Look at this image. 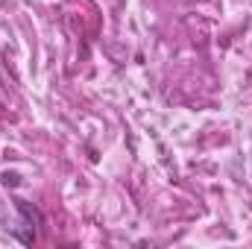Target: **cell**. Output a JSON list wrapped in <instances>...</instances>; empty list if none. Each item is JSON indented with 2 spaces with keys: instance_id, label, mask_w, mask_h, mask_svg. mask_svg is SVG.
Wrapping results in <instances>:
<instances>
[{
  "instance_id": "obj_1",
  "label": "cell",
  "mask_w": 252,
  "mask_h": 249,
  "mask_svg": "<svg viewBox=\"0 0 252 249\" xmlns=\"http://www.w3.org/2000/svg\"><path fill=\"white\" fill-rule=\"evenodd\" d=\"M15 211H18V226L12 229V238L21 241L24 247H32L38 241V229L44 226V214L27 199H15Z\"/></svg>"
},
{
  "instance_id": "obj_2",
  "label": "cell",
  "mask_w": 252,
  "mask_h": 249,
  "mask_svg": "<svg viewBox=\"0 0 252 249\" xmlns=\"http://www.w3.org/2000/svg\"><path fill=\"white\" fill-rule=\"evenodd\" d=\"M0 182H3L6 187H18V185H21V176H18V173H3V176H0Z\"/></svg>"
}]
</instances>
